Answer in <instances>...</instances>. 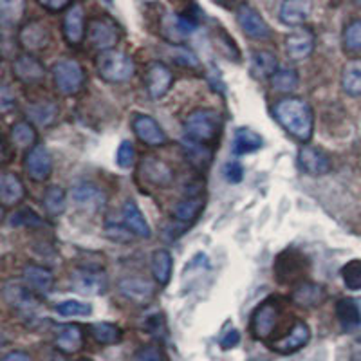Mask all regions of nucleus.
Returning a JSON list of instances; mask_svg holds the SVG:
<instances>
[{
	"instance_id": "nucleus-9",
	"label": "nucleus",
	"mask_w": 361,
	"mask_h": 361,
	"mask_svg": "<svg viewBox=\"0 0 361 361\" xmlns=\"http://www.w3.org/2000/svg\"><path fill=\"white\" fill-rule=\"evenodd\" d=\"M307 271V260L295 250H286L275 262V275L280 283H295ZM300 283V282H298Z\"/></svg>"
},
{
	"instance_id": "nucleus-34",
	"label": "nucleus",
	"mask_w": 361,
	"mask_h": 361,
	"mask_svg": "<svg viewBox=\"0 0 361 361\" xmlns=\"http://www.w3.org/2000/svg\"><path fill=\"white\" fill-rule=\"evenodd\" d=\"M341 89L345 94L361 96V60H350L341 71Z\"/></svg>"
},
{
	"instance_id": "nucleus-4",
	"label": "nucleus",
	"mask_w": 361,
	"mask_h": 361,
	"mask_svg": "<svg viewBox=\"0 0 361 361\" xmlns=\"http://www.w3.org/2000/svg\"><path fill=\"white\" fill-rule=\"evenodd\" d=\"M53 80L63 96H74L85 85V71L76 60L63 58L53 66Z\"/></svg>"
},
{
	"instance_id": "nucleus-3",
	"label": "nucleus",
	"mask_w": 361,
	"mask_h": 361,
	"mask_svg": "<svg viewBox=\"0 0 361 361\" xmlns=\"http://www.w3.org/2000/svg\"><path fill=\"white\" fill-rule=\"evenodd\" d=\"M96 71L99 78L105 82L125 83L134 76L135 63L130 54L112 49L107 53H99V56L96 58Z\"/></svg>"
},
{
	"instance_id": "nucleus-37",
	"label": "nucleus",
	"mask_w": 361,
	"mask_h": 361,
	"mask_svg": "<svg viewBox=\"0 0 361 361\" xmlns=\"http://www.w3.org/2000/svg\"><path fill=\"white\" fill-rule=\"evenodd\" d=\"M343 51L350 56H361V18L349 22L341 35Z\"/></svg>"
},
{
	"instance_id": "nucleus-29",
	"label": "nucleus",
	"mask_w": 361,
	"mask_h": 361,
	"mask_svg": "<svg viewBox=\"0 0 361 361\" xmlns=\"http://www.w3.org/2000/svg\"><path fill=\"white\" fill-rule=\"evenodd\" d=\"M279 60L271 51H253L251 53V73L260 80L273 78L279 71Z\"/></svg>"
},
{
	"instance_id": "nucleus-22",
	"label": "nucleus",
	"mask_w": 361,
	"mask_h": 361,
	"mask_svg": "<svg viewBox=\"0 0 361 361\" xmlns=\"http://www.w3.org/2000/svg\"><path fill=\"white\" fill-rule=\"evenodd\" d=\"M22 279H24L25 288L29 291L38 293V295H47L53 291L54 276L47 267L37 266V264H27L22 271Z\"/></svg>"
},
{
	"instance_id": "nucleus-7",
	"label": "nucleus",
	"mask_w": 361,
	"mask_h": 361,
	"mask_svg": "<svg viewBox=\"0 0 361 361\" xmlns=\"http://www.w3.org/2000/svg\"><path fill=\"white\" fill-rule=\"evenodd\" d=\"M197 27L199 24L195 18L190 15H176V13H166L159 22L161 35L176 45H180L186 38L192 37Z\"/></svg>"
},
{
	"instance_id": "nucleus-20",
	"label": "nucleus",
	"mask_w": 361,
	"mask_h": 361,
	"mask_svg": "<svg viewBox=\"0 0 361 361\" xmlns=\"http://www.w3.org/2000/svg\"><path fill=\"white\" fill-rule=\"evenodd\" d=\"M316 37L311 29L300 27L286 38V53L291 60H304L314 51Z\"/></svg>"
},
{
	"instance_id": "nucleus-28",
	"label": "nucleus",
	"mask_w": 361,
	"mask_h": 361,
	"mask_svg": "<svg viewBox=\"0 0 361 361\" xmlns=\"http://www.w3.org/2000/svg\"><path fill=\"white\" fill-rule=\"evenodd\" d=\"M4 298L11 307L20 309V311H33L38 307V300L29 291L27 288H22L18 283H8L4 288Z\"/></svg>"
},
{
	"instance_id": "nucleus-6",
	"label": "nucleus",
	"mask_w": 361,
	"mask_h": 361,
	"mask_svg": "<svg viewBox=\"0 0 361 361\" xmlns=\"http://www.w3.org/2000/svg\"><path fill=\"white\" fill-rule=\"evenodd\" d=\"M280 304L276 298H269L255 309L251 314V334L257 340H269L276 329V322L280 318Z\"/></svg>"
},
{
	"instance_id": "nucleus-35",
	"label": "nucleus",
	"mask_w": 361,
	"mask_h": 361,
	"mask_svg": "<svg viewBox=\"0 0 361 361\" xmlns=\"http://www.w3.org/2000/svg\"><path fill=\"white\" fill-rule=\"evenodd\" d=\"M172 267L173 260L170 251L166 250H157L152 257V273L154 279L159 286H166L170 282V276H172Z\"/></svg>"
},
{
	"instance_id": "nucleus-13",
	"label": "nucleus",
	"mask_w": 361,
	"mask_h": 361,
	"mask_svg": "<svg viewBox=\"0 0 361 361\" xmlns=\"http://www.w3.org/2000/svg\"><path fill=\"white\" fill-rule=\"evenodd\" d=\"M132 130L137 135V140H140L141 143L148 145V147H163V145H166V141H169L164 130L159 127V123H157L152 116H135V118L132 119Z\"/></svg>"
},
{
	"instance_id": "nucleus-49",
	"label": "nucleus",
	"mask_w": 361,
	"mask_h": 361,
	"mask_svg": "<svg viewBox=\"0 0 361 361\" xmlns=\"http://www.w3.org/2000/svg\"><path fill=\"white\" fill-rule=\"evenodd\" d=\"M135 159V150L134 145L130 141H123V143L119 145L118 154H116V163L121 166V169H130L132 164H134Z\"/></svg>"
},
{
	"instance_id": "nucleus-30",
	"label": "nucleus",
	"mask_w": 361,
	"mask_h": 361,
	"mask_svg": "<svg viewBox=\"0 0 361 361\" xmlns=\"http://www.w3.org/2000/svg\"><path fill=\"white\" fill-rule=\"evenodd\" d=\"M336 318L343 331H354L361 325V309L356 300L341 298L336 304Z\"/></svg>"
},
{
	"instance_id": "nucleus-46",
	"label": "nucleus",
	"mask_w": 361,
	"mask_h": 361,
	"mask_svg": "<svg viewBox=\"0 0 361 361\" xmlns=\"http://www.w3.org/2000/svg\"><path fill=\"white\" fill-rule=\"evenodd\" d=\"M58 314L62 316H87L92 312V307L89 304H83V302H76V300H67L62 304L56 305Z\"/></svg>"
},
{
	"instance_id": "nucleus-14",
	"label": "nucleus",
	"mask_w": 361,
	"mask_h": 361,
	"mask_svg": "<svg viewBox=\"0 0 361 361\" xmlns=\"http://www.w3.org/2000/svg\"><path fill=\"white\" fill-rule=\"evenodd\" d=\"M24 169L27 176L37 183H44L49 179L51 172H53V159H51L47 148L37 145L25 154L24 159Z\"/></svg>"
},
{
	"instance_id": "nucleus-54",
	"label": "nucleus",
	"mask_w": 361,
	"mask_h": 361,
	"mask_svg": "<svg viewBox=\"0 0 361 361\" xmlns=\"http://www.w3.org/2000/svg\"><path fill=\"white\" fill-rule=\"evenodd\" d=\"M238 341H240V334H238V331L230 329V331H228V333L221 338V347L224 350H230V349H233V347H237Z\"/></svg>"
},
{
	"instance_id": "nucleus-12",
	"label": "nucleus",
	"mask_w": 361,
	"mask_h": 361,
	"mask_svg": "<svg viewBox=\"0 0 361 361\" xmlns=\"http://www.w3.org/2000/svg\"><path fill=\"white\" fill-rule=\"evenodd\" d=\"M172 83L173 74L169 66H164L163 62H152L148 66L147 74H145V85H147L148 94L154 99H159L164 94H169Z\"/></svg>"
},
{
	"instance_id": "nucleus-33",
	"label": "nucleus",
	"mask_w": 361,
	"mask_h": 361,
	"mask_svg": "<svg viewBox=\"0 0 361 361\" xmlns=\"http://www.w3.org/2000/svg\"><path fill=\"white\" fill-rule=\"evenodd\" d=\"M204 208V197L201 193H190L173 208V217L179 222H192L199 217Z\"/></svg>"
},
{
	"instance_id": "nucleus-39",
	"label": "nucleus",
	"mask_w": 361,
	"mask_h": 361,
	"mask_svg": "<svg viewBox=\"0 0 361 361\" xmlns=\"http://www.w3.org/2000/svg\"><path fill=\"white\" fill-rule=\"evenodd\" d=\"M66 206L67 197L63 188H60V186H51V188H47V192L44 195V208L47 214L53 215V217H58V215H62L66 212Z\"/></svg>"
},
{
	"instance_id": "nucleus-48",
	"label": "nucleus",
	"mask_w": 361,
	"mask_h": 361,
	"mask_svg": "<svg viewBox=\"0 0 361 361\" xmlns=\"http://www.w3.org/2000/svg\"><path fill=\"white\" fill-rule=\"evenodd\" d=\"M172 54H173V60H176L179 66L192 67V69H197L199 67L197 56H195V54H193L188 47H185V45H176L172 51Z\"/></svg>"
},
{
	"instance_id": "nucleus-44",
	"label": "nucleus",
	"mask_w": 361,
	"mask_h": 361,
	"mask_svg": "<svg viewBox=\"0 0 361 361\" xmlns=\"http://www.w3.org/2000/svg\"><path fill=\"white\" fill-rule=\"evenodd\" d=\"M22 13H24V2L20 0H2L0 2V22L4 27L8 25H15L20 20Z\"/></svg>"
},
{
	"instance_id": "nucleus-40",
	"label": "nucleus",
	"mask_w": 361,
	"mask_h": 361,
	"mask_svg": "<svg viewBox=\"0 0 361 361\" xmlns=\"http://www.w3.org/2000/svg\"><path fill=\"white\" fill-rule=\"evenodd\" d=\"M90 334L102 345H114L121 340V331L116 325L107 324V322H99V324L92 325Z\"/></svg>"
},
{
	"instance_id": "nucleus-53",
	"label": "nucleus",
	"mask_w": 361,
	"mask_h": 361,
	"mask_svg": "<svg viewBox=\"0 0 361 361\" xmlns=\"http://www.w3.org/2000/svg\"><path fill=\"white\" fill-rule=\"evenodd\" d=\"M38 4L42 6L44 9H47V11H53V13H58V11H63V9H69L71 2H67V0H40Z\"/></svg>"
},
{
	"instance_id": "nucleus-1",
	"label": "nucleus",
	"mask_w": 361,
	"mask_h": 361,
	"mask_svg": "<svg viewBox=\"0 0 361 361\" xmlns=\"http://www.w3.org/2000/svg\"><path fill=\"white\" fill-rule=\"evenodd\" d=\"M275 118L293 137L307 143L314 130V114L309 103L300 98H283L275 105Z\"/></svg>"
},
{
	"instance_id": "nucleus-25",
	"label": "nucleus",
	"mask_w": 361,
	"mask_h": 361,
	"mask_svg": "<svg viewBox=\"0 0 361 361\" xmlns=\"http://www.w3.org/2000/svg\"><path fill=\"white\" fill-rule=\"evenodd\" d=\"M83 340H85V333H83L82 325L76 324H69L63 325L56 334V347L62 353L66 354H74L82 350L83 347Z\"/></svg>"
},
{
	"instance_id": "nucleus-42",
	"label": "nucleus",
	"mask_w": 361,
	"mask_h": 361,
	"mask_svg": "<svg viewBox=\"0 0 361 361\" xmlns=\"http://www.w3.org/2000/svg\"><path fill=\"white\" fill-rule=\"evenodd\" d=\"M185 150H186V157H188L195 166H199V169L208 166V164L212 163V157H214V154H212V150L208 148V145L195 143V141H190V140L185 143Z\"/></svg>"
},
{
	"instance_id": "nucleus-16",
	"label": "nucleus",
	"mask_w": 361,
	"mask_h": 361,
	"mask_svg": "<svg viewBox=\"0 0 361 361\" xmlns=\"http://www.w3.org/2000/svg\"><path fill=\"white\" fill-rule=\"evenodd\" d=\"M71 197H73L74 204L82 208L83 212H89V214L103 209L105 202H107L103 190H99L96 185H90V183H80V185L74 186L71 190Z\"/></svg>"
},
{
	"instance_id": "nucleus-27",
	"label": "nucleus",
	"mask_w": 361,
	"mask_h": 361,
	"mask_svg": "<svg viewBox=\"0 0 361 361\" xmlns=\"http://www.w3.org/2000/svg\"><path fill=\"white\" fill-rule=\"evenodd\" d=\"M24 185L15 173H2V177H0V201H2L4 208L18 204L24 199Z\"/></svg>"
},
{
	"instance_id": "nucleus-51",
	"label": "nucleus",
	"mask_w": 361,
	"mask_h": 361,
	"mask_svg": "<svg viewBox=\"0 0 361 361\" xmlns=\"http://www.w3.org/2000/svg\"><path fill=\"white\" fill-rule=\"evenodd\" d=\"M135 361H164V357L156 345H148L135 354Z\"/></svg>"
},
{
	"instance_id": "nucleus-50",
	"label": "nucleus",
	"mask_w": 361,
	"mask_h": 361,
	"mask_svg": "<svg viewBox=\"0 0 361 361\" xmlns=\"http://www.w3.org/2000/svg\"><path fill=\"white\" fill-rule=\"evenodd\" d=\"M224 179L228 180V183H240L244 177V169L243 164L238 163V161H228V163L224 164Z\"/></svg>"
},
{
	"instance_id": "nucleus-41",
	"label": "nucleus",
	"mask_w": 361,
	"mask_h": 361,
	"mask_svg": "<svg viewBox=\"0 0 361 361\" xmlns=\"http://www.w3.org/2000/svg\"><path fill=\"white\" fill-rule=\"evenodd\" d=\"M271 85L279 92H291L298 87V74H296L295 69L280 67L275 76L271 78Z\"/></svg>"
},
{
	"instance_id": "nucleus-8",
	"label": "nucleus",
	"mask_w": 361,
	"mask_h": 361,
	"mask_svg": "<svg viewBox=\"0 0 361 361\" xmlns=\"http://www.w3.org/2000/svg\"><path fill=\"white\" fill-rule=\"evenodd\" d=\"M74 291L85 296H99L107 291L109 279L98 267H80L71 276Z\"/></svg>"
},
{
	"instance_id": "nucleus-19",
	"label": "nucleus",
	"mask_w": 361,
	"mask_h": 361,
	"mask_svg": "<svg viewBox=\"0 0 361 361\" xmlns=\"http://www.w3.org/2000/svg\"><path fill=\"white\" fill-rule=\"evenodd\" d=\"M309 340H311V329H309V325L305 322H296L295 327L289 331V334L271 343V349L279 354H293L302 349V347H305Z\"/></svg>"
},
{
	"instance_id": "nucleus-36",
	"label": "nucleus",
	"mask_w": 361,
	"mask_h": 361,
	"mask_svg": "<svg viewBox=\"0 0 361 361\" xmlns=\"http://www.w3.org/2000/svg\"><path fill=\"white\" fill-rule=\"evenodd\" d=\"M37 130L27 121H18L9 130V140H11V143L20 148H29L31 150L33 147H37Z\"/></svg>"
},
{
	"instance_id": "nucleus-31",
	"label": "nucleus",
	"mask_w": 361,
	"mask_h": 361,
	"mask_svg": "<svg viewBox=\"0 0 361 361\" xmlns=\"http://www.w3.org/2000/svg\"><path fill=\"white\" fill-rule=\"evenodd\" d=\"M123 222L128 226V230L135 235V237L148 238L152 235L150 226H148L147 219L141 214V209L137 208L134 201H127L123 204Z\"/></svg>"
},
{
	"instance_id": "nucleus-47",
	"label": "nucleus",
	"mask_w": 361,
	"mask_h": 361,
	"mask_svg": "<svg viewBox=\"0 0 361 361\" xmlns=\"http://www.w3.org/2000/svg\"><path fill=\"white\" fill-rule=\"evenodd\" d=\"M13 226H24V228H38V226L44 224L40 217L35 214L33 209H18L17 214H13L11 217Z\"/></svg>"
},
{
	"instance_id": "nucleus-17",
	"label": "nucleus",
	"mask_w": 361,
	"mask_h": 361,
	"mask_svg": "<svg viewBox=\"0 0 361 361\" xmlns=\"http://www.w3.org/2000/svg\"><path fill=\"white\" fill-rule=\"evenodd\" d=\"M298 163L307 176L314 177L325 176V173H329L331 169H333L331 157H329L324 150L311 147V145H304V147L300 148Z\"/></svg>"
},
{
	"instance_id": "nucleus-10",
	"label": "nucleus",
	"mask_w": 361,
	"mask_h": 361,
	"mask_svg": "<svg viewBox=\"0 0 361 361\" xmlns=\"http://www.w3.org/2000/svg\"><path fill=\"white\" fill-rule=\"evenodd\" d=\"M140 173L147 183L157 186V188H169L173 183V177H176L172 166L156 156L143 157L140 164Z\"/></svg>"
},
{
	"instance_id": "nucleus-21",
	"label": "nucleus",
	"mask_w": 361,
	"mask_h": 361,
	"mask_svg": "<svg viewBox=\"0 0 361 361\" xmlns=\"http://www.w3.org/2000/svg\"><path fill=\"white\" fill-rule=\"evenodd\" d=\"M119 293L125 296L127 300L134 302L137 305H147L152 302V298L156 296V289L148 280L143 279H134V276H128L119 282Z\"/></svg>"
},
{
	"instance_id": "nucleus-5",
	"label": "nucleus",
	"mask_w": 361,
	"mask_h": 361,
	"mask_svg": "<svg viewBox=\"0 0 361 361\" xmlns=\"http://www.w3.org/2000/svg\"><path fill=\"white\" fill-rule=\"evenodd\" d=\"M89 44L99 53H107L116 47L119 40V29L116 22L109 17H92L87 24Z\"/></svg>"
},
{
	"instance_id": "nucleus-2",
	"label": "nucleus",
	"mask_w": 361,
	"mask_h": 361,
	"mask_svg": "<svg viewBox=\"0 0 361 361\" xmlns=\"http://www.w3.org/2000/svg\"><path fill=\"white\" fill-rule=\"evenodd\" d=\"M222 128L221 114L214 109H197L185 119V134L190 141L201 145L214 143Z\"/></svg>"
},
{
	"instance_id": "nucleus-18",
	"label": "nucleus",
	"mask_w": 361,
	"mask_h": 361,
	"mask_svg": "<svg viewBox=\"0 0 361 361\" xmlns=\"http://www.w3.org/2000/svg\"><path fill=\"white\" fill-rule=\"evenodd\" d=\"M13 76L20 83L31 85L38 83L45 78V67L44 63L33 54H20L13 60Z\"/></svg>"
},
{
	"instance_id": "nucleus-24",
	"label": "nucleus",
	"mask_w": 361,
	"mask_h": 361,
	"mask_svg": "<svg viewBox=\"0 0 361 361\" xmlns=\"http://www.w3.org/2000/svg\"><path fill=\"white\" fill-rule=\"evenodd\" d=\"M291 300L296 305H302V307H320L327 300V293H325L320 283L300 282L293 289Z\"/></svg>"
},
{
	"instance_id": "nucleus-45",
	"label": "nucleus",
	"mask_w": 361,
	"mask_h": 361,
	"mask_svg": "<svg viewBox=\"0 0 361 361\" xmlns=\"http://www.w3.org/2000/svg\"><path fill=\"white\" fill-rule=\"evenodd\" d=\"M105 233L111 240L114 243H130L132 238L135 237L130 230H128V226L125 222H116V221H107L105 224Z\"/></svg>"
},
{
	"instance_id": "nucleus-43",
	"label": "nucleus",
	"mask_w": 361,
	"mask_h": 361,
	"mask_svg": "<svg viewBox=\"0 0 361 361\" xmlns=\"http://www.w3.org/2000/svg\"><path fill=\"white\" fill-rule=\"evenodd\" d=\"M341 280L350 291H361V260L353 259L341 267Z\"/></svg>"
},
{
	"instance_id": "nucleus-38",
	"label": "nucleus",
	"mask_w": 361,
	"mask_h": 361,
	"mask_svg": "<svg viewBox=\"0 0 361 361\" xmlns=\"http://www.w3.org/2000/svg\"><path fill=\"white\" fill-rule=\"evenodd\" d=\"M27 114L37 125L47 127V125L54 123V119L58 118V105L54 102L35 103V105L27 107Z\"/></svg>"
},
{
	"instance_id": "nucleus-52",
	"label": "nucleus",
	"mask_w": 361,
	"mask_h": 361,
	"mask_svg": "<svg viewBox=\"0 0 361 361\" xmlns=\"http://www.w3.org/2000/svg\"><path fill=\"white\" fill-rule=\"evenodd\" d=\"M15 105H17V99H15L11 89L8 85H2V90H0V109H2V112H8Z\"/></svg>"
},
{
	"instance_id": "nucleus-11",
	"label": "nucleus",
	"mask_w": 361,
	"mask_h": 361,
	"mask_svg": "<svg viewBox=\"0 0 361 361\" xmlns=\"http://www.w3.org/2000/svg\"><path fill=\"white\" fill-rule=\"evenodd\" d=\"M237 22L246 37L253 40H266L271 37V29L260 13L247 4H240L237 9Z\"/></svg>"
},
{
	"instance_id": "nucleus-23",
	"label": "nucleus",
	"mask_w": 361,
	"mask_h": 361,
	"mask_svg": "<svg viewBox=\"0 0 361 361\" xmlns=\"http://www.w3.org/2000/svg\"><path fill=\"white\" fill-rule=\"evenodd\" d=\"M63 37L71 45L82 44L85 38V11L82 4H73L63 17Z\"/></svg>"
},
{
	"instance_id": "nucleus-55",
	"label": "nucleus",
	"mask_w": 361,
	"mask_h": 361,
	"mask_svg": "<svg viewBox=\"0 0 361 361\" xmlns=\"http://www.w3.org/2000/svg\"><path fill=\"white\" fill-rule=\"evenodd\" d=\"M2 361H31L29 354L22 353V350H13V353L6 354Z\"/></svg>"
},
{
	"instance_id": "nucleus-26",
	"label": "nucleus",
	"mask_w": 361,
	"mask_h": 361,
	"mask_svg": "<svg viewBox=\"0 0 361 361\" xmlns=\"http://www.w3.org/2000/svg\"><path fill=\"white\" fill-rule=\"evenodd\" d=\"M309 15H311V4L304 2V0H289V2H283L279 11L280 20L286 25H293V27L304 25Z\"/></svg>"
},
{
	"instance_id": "nucleus-15",
	"label": "nucleus",
	"mask_w": 361,
	"mask_h": 361,
	"mask_svg": "<svg viewBox=\"0 0 361 361\" xmlns=\"http://www.w3.org/2000/svg\"><path fill=\"white\" fill-rule=\"evenodd\" d=\"M17 40L20 47H24L25 51L37 53V51H44L51 44V33L42 22L31 20L25 25H22Z\"/></svg>"
},
{
	"instance_id": "nucleus-32",
	"label": "nucleus",
	"mask_w": 361,
	"mask_h": 361,
	"mask_svg": "<svg viewBox=\"0 0 361 361\" xmlns=\"http://www.w3.org/2000/svg\"><path fill=\"white\" fill-rule=\"evenodd\" d=\"M264 145L260 134H257L251 128H237L233 135V145H231V150H233L235 156H246V154L257 152L260 150Z\"/></svg>"
}]
</instances>
